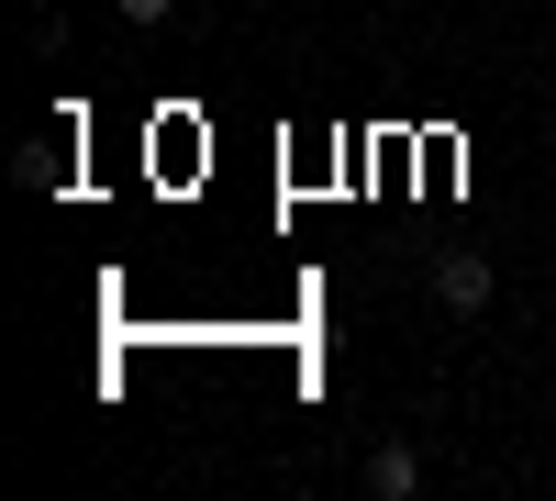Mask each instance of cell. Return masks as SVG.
<instances>
[{
    "instance_id": "obj_1",
    "label": "cell",
    "mask_w": 556,
    "mask_h": 501,
    "mask_svg": "<svg viewBox=\"0 0 556 501\" xmlns=\"http://www.w3.org/2000/svg\"><path fill=\"white\" fill-rule=\"evenodd\" d=\"M434 301H445V312H479V301H490V256H468V246L434 256Z\"/></svg>"
},
{
    "instance_id": "obj_2",
    "label": "cell",
    "mask_w": 556,
    "mask_h": 501,
    "mask_svg": "<svg viewBox=\"0 0 556 501\" xmlns=\"http://www.w3.org/2000/svg\"><path fill=\"white\" fill-rule=\"evenodd\" d=\"M367 490H379V501H412V490H424V446H379V458H367Z\"/></svg>"
},
{
    "instance_id": "obj_3",
    "label": "cell",
    "mask_w": 556,
    "mask_h": 501,
    "mask_svg": "<svg viewBox=\"0 0 556 501\" xmlns=\"http://www.w3.org/2000/svg\"><path fill=\"white\" fill-rule=\"evenodd\" d=\"M178 12V0H123V23H167Z\"/></svg>"
}]
</instances>
